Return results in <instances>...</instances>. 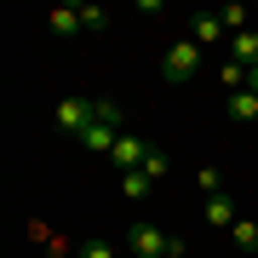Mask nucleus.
Listing matches in <instances>:
<instances>
[{"instance_id": "ddd939ff", "label": "nucleus", "mask_w": 258, "mask_h": 258, "mask_svg": "<svg viewBox=\"0 0 258 258\" xmlns=\"http://www.w3.org/2000/svg\"><path fill=\"white\" fill-rule=\"evenodd\" d=\"M230 235H235V247H241V252H258V224H252V218H235V230H230Z\"/></svg>"}, {"instance_id": "39448f33", "label": "nucleus", "mask_w": 258, "mask_h": 258, "mask_svg": "<svg viewBox=\"0 0 258 258\" xmlns=\"http://www.w3.org/2000/svg\"><path fill=\"white\" fill-rule=\"evenodd\" d=\"M144 155H149V144L138 138V132H120V144H115L109 166H120V172H138V166H144Z\"/></svg>"}, {"instance_id": "aec40b11", "label": "nucleus", "mask_w": 258, "mask_h": 258, "mask_svg": "<svg viewBox=\"0 0 258 258\" xmlns=\"http://www.w3.org/2000/svg\"><path fill=\"white\" fill-rule=\"evenodd\" d=\"M252 18H258V6H252Z\"/></svg>"}, {"instance_id": "dca6fc26", "label": "nucleus", "mask_w": 258, "mask_h": 258, "mask_svg": "<svg viewBox=\"0 0 258 258\" xmlns=\"http://www.w3.org/2000/svg\"><path fill=\"white\" fill-rule=\"evenodd\" d=\"M195 184H201L207 195H224V178H218V166H201V172H195Z\"/></svg>"}, {"instance_id": "20e7f679", "label": "nucleus", "mask_w": 258, "mask_h": 258, "mask_svg": "<svg viewBox=\"0 0 258 258\" xmlns=\"http://www.w3.org/2000/svg\"><path fill=\"white\" fill-rule=\"evenodd\" d=\"M75 144H81L86 155H103V161H109V155H115V144H120V126H109V120H92V126H86Z\"/></svg>"}, {"instance_id": "6ab92c4d", "label": "nucleus", "mask_w": 258, "mask_h": 258, "mask_svg": "<svg viewBox=\"0 0 258 258\" xmlns=\"http://www.w3.org/2000/svg\"><path fill=\"white\" fill-rule=\"evenodd\" d=\"M247 92H258V63H252V69H247Z\"/></svg>"}, {"instance_id": "a211bd4d", "label": "nucleus", "mask_w": 258, "mask_h": 258, "mask_svg": "<svg viewBox=\"0 0 258 258\" xmlns=\"http://www.w3.org/2000/svg\"><path fill=\"white\" fill-rule=\"evenodd\" d=\"M81 258H115V247H103V241H86V247H81Z\"/></svg>"}, {"instance_id": "f03ea898", "label": "nucleus", "mask_w": 258, "mask_h": 258, "mask_svg": "<svg viewBox=\"0 0 258 258\" xmlns=\"http://www.w3.org/2000/svg\"><path fill=\"white\" fill-rule=\"evenodd\" d=\"M195 63H201V46H195V40H172V46H166V57H161V81H189L195 75Z\"/></svg>"}, {"instance_id": "4468645a", "label": "nucleus", "mask_w": 258, "mask_h": 258, "mask_svg": "<svg viewBox=\"0 0 258 258\" xmlns=\"http://www.w3.org/2000/svg\"><path fill=\"white\" fill-rule=\"evenodd\" d=\"M218 81L230 86V92H247V69L241 63H218Z\"/></svg>"}, {"instance_id": "2eb2a0df", "label": "nucleus", "mask_w": 258, "mask_h": 258, "mask_svg": "<svg viewBox=\"0 0 258 258\" xmlns=\"http://www.w3.org/2000/svg\"><path fill=\"white\" fill-rule=\"evenodd\" d=\"M138 172L149 178V184H161V178H166V155H161V149H149V155H144V166H138Z\"/></svg>"}, {"instance_id": "9d476101", "label": "nucleus", "mask_w": 258, "mask_h": 258, "mask_svg": "<svg viewBox=\"0 0 258 258\" xmlns=\"http://www.w3.org/2000/svg\"><path fill=\"white\" fill-rule=\"evenodd\" d=\"M230 120L235 126H252L258 120V92H230Z\"/></svg>"}, {"instance_id": "0eeeda50", "label": "nucleus", "mask_w": 258, "mask_h": 258, "mask_svg": "<svg viewBox=\"0 0 258 258\" xmlns=\"http://www.w3.org/2000/svg\"><path fill=\"white\" fill-rule=\"evenodd\" d=\"M230 63L252 69L258 63V29H241V35H230Z\"/></svg>"}, {"instance_id": "f8f14e48", "label": "nucleus", "mask_w": 258, "mask_h": 258, "mask_svg": "<svg viewBox=\"0 0 258 258\" xmlns=\"http://www.w3.org/2000/svg\"><path fill=\"white\" fill-rule=\"evenodd\" d=\"M92 109H98V120H109V126H120V132H126V109H120L115 98H92Z\"/></svg>"}, {"instance_id": "f3484780", "label": "nucleus", "mask_w": 258, "mask_h": 258, "mask_svg": "<svg viewBox=\"0 0 258 258\" xmlns=\"http://www.w3.org/2000/svg\"><path fill=\"white\" fill-rule=\"evenodd\" d=\"M120 189L126 195H149V178L144 172H120Z\"/></svg>"}, {"instance_id": "7ed1b4c3", "label": "nucleus", "mask_w": 258, "mask_h": 258, "mask_svg": "<svg viewBox=\"0 0 258 258\" xmlns=\"http://www.w3.org/2000/svg\"><path fill=\"white\" fill-rule=\"evenodd\" d=\"M92 120H98L92 98H63V103H57V132H69V138H81Z\"/></svg>"}, {"instance_id": "412c9836", "label": "nucleus", "mask_w": 258, "mask_h": 258, "mask_svg": "<svg viewBox=\"0 0 258 258\" xmlns=\"http://www.w3.org/2000/svg\"><path fill=\"white\" fill-rule=\"evenodd\" d=\"M126 258H132V252H126Z\"/></svg>"}, {"instance_id": "f257e3e1", "label": "nucleus", "mask_w": 258, "mask_h": 258, "mask_svg": "<svg viewBox=\"0 0 258 258\" xmlns=\"http://www.w3.org/2000/svg\"><path fill=\"white\" fill-rule=\"evenodd\" d=\"M126 252L132 258H178L184 241L166 235V230H155V224H132V230H126Z\"/></svg>"}, {"instance_id": "9b49d317", "label": "nucleus", "mask_w": 258, "mask_h": 258, "mask_svg": "<svg viewBox=\"0 0 258 258\" xmlns=\"http://www.w3.org/2000/svg\"><path fill=\"white\" fill-rule=\"evenodd\" d=\"M81 29H86V35H103V29H109V12H103L98 0H86V6H81Z\"/></svg>"}, {"instance_id": "423d86ee", "label": "nucleus", "mask_w": 258, "mask_h": 258, "mask_svg": "<svg viewBox=\"0 0 258 258\" xmlns=\"http://www.w3.org/2000/svg\"><path fill=\"white\" fill-rule=\"evenodd\" d=\"M224 35H230V29H224V18H218V12H195V46H218V40Z\"/></svg>"}, {"instance_id": "1a4fd4ad", "label": "nucleus", "mask_w": 258, "mask_h": 258, "mask_svg": "<svg viewBox=\"0 0 258 258\" xmlns=\"http://www.w3.org/2000/svg\"><path fill=\"white\" fill-rule=\"evenodd\" d=\"M207 224L212 230H235V201L230 195H207Z\"/></svg>"}, {"instance_id": "6e6552de", "label": "nucleus", "mask_w": 258, "mask_h": 258, "mask_svg": "<svg viewBox=\"0 0 258 258\" xmlns=\"http://www.w3.org/2000/svg\"><path fill=\"white\" fill-rule=\"evenodd\" d=\"M52 35H57V40L86 35V29H81V6H52Z\"/></svg>"}]
</instances>
